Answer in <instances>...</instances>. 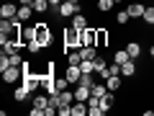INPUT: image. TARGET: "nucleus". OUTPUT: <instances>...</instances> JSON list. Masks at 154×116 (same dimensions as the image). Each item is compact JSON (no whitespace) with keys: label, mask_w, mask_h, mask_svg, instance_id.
Instances as JSON below:
<instances>
[{"label":"nucleus","mask_w":154,"mask_h":116,"mask_svg":"<svg viewBox=\"0 0 154 116\" xmlns=\"http://www.w3.org/2000/svg\"><path fill=\"white\" fill-rule=\"evenodd\" d=\"M36 41L41 47H44V49H49L51 47V41H54V34H51V26L46 21H38L36 23Z\"/></svg>","instance_id":"obj_1"},{"label":"nucleus","mask_w":154,"mask_h":116,"mask_svg":"<svg viewBox=\"0 0 154 116\" xmlns=\"http://www.w3.org/2000/svg\"><path fill=\"white\" fill-rule=\"evenodd\" d=\"M80 47H82V41H80V28L67 26L64 28V54L72 52V49H80Z\"/></svg>","instance_id":"obj_2"},{"label":"nucleus","mask_w":154,"mask_h":116,"mask_svg":"<svg viewBox=\"0 0 154 116\" xmlns=\"http://www.w3.org/2000/svg\"><path fill=\"white\" fill-rule=\"evenodd\" d=\"M80 41L82 47H98V26H88L80 31Z\"/></svg>","instance_id":"obj_3"},{"label":"nucleus","mask_w":154,"mask_h":116,"mask_svg":"<svg viewBox=\"0 0 154 116\" xmlns=\"http://www.w3.org/2000/svg\"><path fill=\"white\" fill-rule=\"evenodd\" d=\"M18 77H23V70H21V67L11 65V67H5V70H3V83L16 85V83H18Z\"/></svg>","instance_id":"obj_4"},{"label":"nucleus","mask_w":154,"mask_h":116,"mask_svg":"<svg viewBox=\"0 0 154 116\" xmlns=\"http://www.w3.org/2000/svg\"><path fill=\"white\" fill-rule=\"evenodd\" d=\"M126 11H128V16H131V21H139V18H144V11H146V5H144L141 0H131Z\"/></svg>","instance_id":"obj_5"},{"label":"nucleus","mask_w":154,"mask_h":116,"mask_svg":"<svg viewBox=\"0 0 154 116\" xmlns=\"http://www.w3.org/2000/svg\"><path fill=\"white\" fill-rule=\"evenodd\" d=\"M21 41H23V44H31V41H36V23H33V26L23 23V28H21Z\"/></svg>","instance_id":"obj_6"},{"label":"nucleus","mask_w":154,"mask_h":116,"mask_svg":"<svg viewBox=\"0 0 154 116\" xmlns=\"http://www.w3.org/2000/svg\"><path fill=\"white\" fill-rule=\"evenodd\" d=\"M64 75H67V80H69L72 85H77V83H80V77H82V70H80V67H75V65H67Z\"/></svg>","instance_id":"obj_7"},{"label":"nucleus","mask_w":154,"mask_h":116,"mask_svg":"<svg viewBox=\"0 0 154 116\" xmlns=\"http://www.w3.org/2000/svg\"><path fill=\"white\" fill-rule=\"evenodd\" d=\"M126 52H128L131 60H139V57H141V44H139L136 39H128L126 41Z\"/></svg>","instance_id":"obj_8"},{"label":"nucleus","mask_w":154,"mask_h":116,"mask_svg":"<svg viewBox=\"0 0 154 116\" xmlns=\"http://www.w3.org/2000/svg\"><path fill=\"white\" fill-rule=\"evenodd\" d=\"M18 16V5H13V3H3L0 5V18H16Z\"/></svg>","instance_id":"obj_9"},{"label":"nucleus","mask_w":154,"mask_h":116,"mask_svg":"<svg viewBox=\"0 0 154 116\" xmlns=\"http://www.w3.org/2000/svg\"><path fill=\"white\" fill-rule=\"evenodd\" d=\"M136 70H139L136 60H128V62H123V65H121V77H134V75H136Z\"/></svg>","instance_id":"obj_10"},{"label":"nucleus","mask_w":154,"mask_h":116,"mask_svg":"<svg viewBox=\"0 0 154 116\" xmlns=\"http://www.w3.org/2000/svg\"><path fill=\"white\" fill-rule=\"evenodd\" d=\"M69 26L80 28V31H82V28H88V16H85L82 11H80V13H75V16L69 18Z\"/></svg>","instance_id":"obj_11"},{"label":"nucleus","mask_w":154,"mask_h":116,"mask_svg":"<svg viewBox=\"0 0 154 116\" xmlns=\"http://www.w3.org/2000/svg\"><path fill=\"white\" fill-rule=\"evenodd\" d=\"M3 52H5V54H16V52H21V47H26L23 44V41H11V39H8V41H3Z\"/></svg>","instance_id":"obj_12"},{"label":"nucleus","mask_w":154,"mask_h":116,"mask_svg":"<svg viewBox=\"0 0 154 116\" xmlns=\"http://www.w3.org/2000/svg\"><path fill=\"white\" fill-rule=\"evenodd\" d=\"M113 106H116V95H113V90H108V93H105L103 98H100V108H103L105 114H108V111L113 108Z\"/></svg>","instance_id":"obj_13"},{"label":"nucleus","mask_w":154,"mask_h":116,"mask_svg":"<svg viewBox=\"0 0 154 116\" xmlns=\"http://www.w3.org/2000/svg\"><path fill=\"white\" fill-rule=\"evenodd\" d=\"M33 13H36V11H33V5H18V16H16V18H21L23 23H28Z\"/></svg>","instance_id":"obj_14"},{"label":"nucleus","mask_w":154,"mask_h":116,"mask_svg":"<svg viewBox=\"0 0 154 116\" xmlns=\"http://www.w3.org/2000/svg\"><path fill=\"white\" fill-rule=\"evenodd\" d=\"M28 98H33V95L26 90V85H21V88L13 90V101H16V103H23V101H28Z\"/></svg>","instance_id":"obj_15"},{"label":"nucleus","mask_w":154,"mask_h":116,"mask_svg":"<svg viewBox=\"0 0 154 116\" xmlns=\"http://www.w3.org/2000/svg\"><path fill=\"white\" fill-rule=\"evenodd\" d=\"M108 41H110V34H108V28H105V26H98V49L108 47Z\"/></svg>","instance_id":"obj_16"},{"label":"nucleus","mask_w":154,"mask_h":116,"mask_svg":"<svg viewBox=\"0 0 154 116\" xmlns=\"http://www.w3.org/2000/svg\"><path fill=\"white\" fill-rule=\"evenodd\" d=\"M72 116H88V101H75L72 103Z\"/></svg>","instance_id":"obj_17"},{"label":"nucleus","mask_w":154,"mask_h":116,"mask_svg":"<svg viewBox=\"0 0 154 116\" xmlns=\"http://www.w3.org/2000/svg\"><path fill=\"white\" fill-rule=\"evenodd\" d=\"M116 5H118L116 0H98V3H95V8H98V13H110V11H113Z\"/></svg>","instance_id":"obj_18"},{"label":"nucleus","mask_w":154,"mask_h":116,"mask_svg":"<svg viewBox=\"0 0 154 116\" xmlns=\"http://www.w3.org/2000/svg\"><path fill=\"white\" fill-rule=\"evenodd\" d=\"M105 85H108V90L118 93V90H121V75H110L108 80H105Z\"/></svg>","instance_id":"obj_19"},{"label":"nucleus","mask_w":154,"mask_h":116,"mask_svg":"<svg viewBox=\"0 0 154 116\" xmlns=\"http://www.w3.org/2000/svg\"><path fill=\"white\" fill-rule=\"evenodd\" d=\"M80 57L82 60H95L98 57V47H80Z\"/></svg>","instance_id":"obj_20"},{"label":"nucleus","mask_w":154,"mask_h":116,"mask_svg":"<svg viewBox=\"0 0 154 116\" xmlns=\"http://www.w3.org/2000/svg\"><path fill=\"white\" fill-rule=\"evenodd\" d=\"M131 57H128V52H126V47H121V49H116L113 52V62H118V65H123V62H128Z\"/></svg>","instance_id":"obj_21"},{"label":"nucleus","mask_w":154,"mask_h":116,"mask_svg":"<svg viewBox=\"0 0 154 116\" xmlns=\"http://www.w3.org/2000/svg\"><path fill=\"white\" fill-rule=\"evenodd\" d=\"M90 98V88L85 85H75V101H88Z\"/></svg>","instance_id":"obj_22"},{"label":"nucleus","mask_w":154,"mask_h":116,"mask_svg":"<svg viewBox=\"0 0 154 116\" xmlns=\"http://www.w3.org/2000/svg\"><path fill=\"white\" fill-rule=\"evenodd\" d=\"M105 93H108V85H105V83H95L93 90H90V95H98V98H103Z\"/></svg>","instance_id":"obj_23"},{"label":"nucleus","mask_w":154,"mask_h":116,"mask_svg":"<svg viewBox=\"0 0 154 116\" xmlns=\"http://www.w3.org/2000/svg\"><path fill=\"white\" fill-rule=\"evenodd\" d=\"M77 85H85V88H90V90H93V85H95L93 72H82V77H80V83H77Z\"/></svg>","instance_id":"obj_24"},{"label":"nucleus","mask_w":154,"mask_h":116,"mask_svg":"<svg viewBox=\"0 0 154 116\" xmlns=\"http://www.w3.org/2000/svg\"><path fill=\"white\" fill-rule=\"evenodd\" d=\"M116 23H118V26H126V23H131L128 11H118V13H116Z\"/></svg>","instance_id":"obj_25"},{"label":"nucleus","mask_w":154,"mask_h":116,"mask_svg":"<svg viewBox=\"0 0 154 116\" xmlns=\"http://www.w3.org/2000/svg\"><path fill=\"white\" fill-rule=\"evenodd\" d=\"M144 26H152L154 23V5H146V11H144Z\"/></svg>","instance_id":"obj_26"},{"label":"nucleus","mask_w":154,"mask_h":116,"mask_svg":"<svg viewBox=\"0 0 154 116\" xmlns=\"http://www.w3.org/2000/svg\"><path fill=\"white\" fill-rule=\"evenodd\" d=\"M33 106H38V108L46 111V106H49V93L46 95H33Z\"/></svg>","instance_id":"obj_27"},{"label":"nucleus","mask_w":154,"mask_h":116,"mask_svg":"<svg viewBox=\"0 0 154 116\" xmlns=\"http://www.w3.org/2000/svg\"><path fill=\"white\" fill-rule=\"evenodd\" d=\"M80 70H82V72H95V60H82Z\"/></svg>","instance_id":"obj_28"},{"label":"nucleus","mask_w":154,"mask_h":116,"mask_svg":"<svg viewBox=\"0 0 154 116\" xmlns=\"http://www.w3.org/2000/svg\"><path fill=\"white\" fill-rule=\"evenodd\" d=\"M8 57H11V65H16V67H21L23 62H26V60H23V54H21V52H16V54H8Z\"/></svg>","instance_id":"obj_29"},{"label":"nucleus","mask_w":154,"mask_h":116,"mask_svg":"<svg viewBox=\"0 0 154 116\" xmlns=\"http://www.w3.org/2000/svg\"><path fill=\"white\" fill-rule=\"evenodd\" d=\"M26 47H28V52H31V54H38V52L44 49V47L38 44V41H31V44H26Z\"/></svg>","instance_id":"obj_30"},{"label":"nucleus","mask_w":154,"mask_h":116,"mask_svg":"<svg viewBox=\"0 0 154 116\" xmlns=\"http://www.w3.org/2000/svg\"><path fill=\"white\" fill-rule=\"evenodd\" d=\"M57 116H72V106H59L57 108Z\"/></svg>","instance_id":"obj_31"},{"label":"nucleus","mask_w":154,"mask_h":116,"mask_svg":"<svg viewBox=\"0 0 154 116\" xmlns=\"http://www.w3.org/2000/svg\"><path fill=\"white\" fill-rule=\"evenodd\" d=\"M18 3H21V5H31L33 0H18Z\"/></svg>","instance_id":"obj_32"},{"label":"nucleus","mask_w":154,"mask_h":116,"mask_svg":"<svg viewBox=\"0 0 154 116\" xmlns=\"http://www.w3.org/2000/svg\"><path fill=\"white\" fill-rule=\"evenodd\" d=\"M149 57H152V60H154V44L149 47Z\"/></svg>","instance_id":"obj_33"},{"label":"nucleus","mask_w":154,"mask_h":116,"mask_svg":"<svg viewBox=\"0 0 154 116\" xmlns=\"http://www.w3.org/2000/svg\"><path fill=\"white\" fill-rule=\"evenodd\" d=\"M149 31H154V23H152V26H149Z\"/></svg>","instance_id":"obj_34"},{"label":"nucleus","mask_w":154,"mask_h":116,"mask_svg":"<svg viewBox=\"0 0 154 116\" xmlns=\"http://www.w3.org/2000/svg\"><path fill=\"white\" fill-rule=\"evenodd\" d=\"M116 3H123V0H116Z\"/></svg>","instance_id":"obj_35"}]
</instances>
